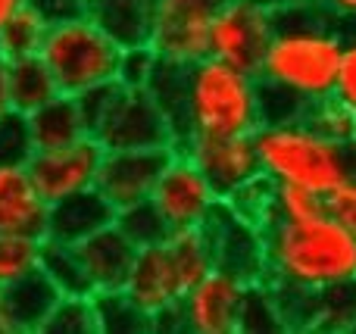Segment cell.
Wrapping results in <instances>:
<instances>
[{
  "label": "cell",
  "mask_w": 356,
  "mask_h": 334,
  "mask_svg": "<svg viewBox=\"0 0 356 334\" xmlns=\"http://www.w3.org/2000/svg\"><path fill=\"white\" fill-rule=\"evenodd\" d=\"M275 28L259 62L257 78L275 85L313 103L334 91L341 53H344V22L319 0H291L272 10Z\"/></svg>",
  "instance_id": "1"
},
{
  "label": "cell",
  "mask_w": 356,
  "mask_h": 334,
  "mask_svg": "<svg viewBox=\"0 0 356 334\" xmlns=\"http://www.w3.org/2000/svg\"><path fill=\"white\" fill-rule=\"evenodd\" d=\"M263 244L266 278L313 291L356 278V237L328 212L297 225L272 219L263 228Z\"/></svg>",
  "instance_id": "2"
},
{
  "label": "cell",
  "mask_w": 356,
  "mask_h": 334,
  "mask_svg": "<svg viewBox=\"0 0 356 334\" xmlns=\"http://www.w3.org/2000/svg\"><path fill=\"white\" fill-rule=\"evenodd\" d=\"M184 128L188 137L253 135L259 128V78L213 56L191 62L184 69Z\"/></svg>",
  "instance_id": "3"
},
{
  "label": "cell",
  "mask_w": 356,
  "mask_h": 334,
  "mask_svg": "<svg viewBox=\"0 0 356 334\" xmlns=\"http://www.w3.org/2000/svg\"><path fill=\"white\" fill-rule=\"evenodd\" d=\"M259 172L275 185H300L316 194H328L350 178L347 144H334L313 131L303 119L263 122L253 131Z\"/></svg>",
  "instance_id": "4"
},
{
  "label": "cell",
  "mask_w": 356,
  "mask_h": 334,
  "mask_svg": "<svg viewBox=\"0 0 356 334\" xmlns=\"http://www.w3.org/2000/svg\"><path fill=\"white\" fill-rule=\"evenodd\" d=\"M38 56L50 69L60 94L75 97L91 87L116 81L122 44L106 35L91 16H79L50 25Z\"/></svg>",
  "instance_id": "5"
},
{
  "label": "cell",
  "mask_w": 356,
  "mask_h": 334,
  "mask_svg": "<svg viewBox=\"0 0 356 334\" xmlns=\"http://www.w3.org/2000/svg\"><path fill=\"white\" fill-rule=\"evenodd\" d=\"M272 6L263 0H222L209 25V56L257 75L272 41Z\"/></svg>",
  "instance_id": "6"
},
{
  "label": "cell",
  "mask_w": 356,
  "mask_h": 334,
  "mask_svg": "<svg viewBox=\"0 0 356 334\" xmlns=\"http://www.w3.org/2000/svg\"><path fill=\"white\" fill-rule=\"evenodd\" d=\"M91 137L104 150H138V147H172V131L150 97L147 87H125L116 81L104 116L97 119Z\"/></svg>",
  "instance_id": "7"
},
{
  "label": "cell",
  "mask_w": 356,
  "mask_h": 334,
  "mask_svg": "<svg viewBox=\"0 0 356 334\" xmlns=\"http://www.w3.org/2000/svg\"><path fill=\"white\" fill-rule=\"evenodd\" d=\"M222 0H156L147 44L163 62L191 66L209 56V25Z\"/></svg>",
  "instance_id": "8"
},
{
  "label": "cell",
  "mask_w": 356,
  "mask_h": 334,
  "mask_svg": "<svg viewBox=\"0 0 356 334\" xmlns=\"http://www.w3.org/2000/svg\"><path fill=\"white\" fill-rule=\"evenodd\" d=\"M150 203L166 219L169 231H178V228H203L222 200L213 191V185L203 178L200 169L191 162V156L175 147L160 181L154 185Z\"/></svg>",
  "instance_id": "9"
},
{
  "label": "cell",
  "mask_w": 356,
  "mask_h": 334,
  "mask_svg": "<svg viewBox=\"0 0 356 334\" xmlns=\"http://www.w3.org/2000/svg\"><path fill=\"white\" fill-rule=\"evenodd\" d=\"M247 287L225 269H209L175 306L178 331L191 334H234L241 331Z\"/></svg>",
  "instance_id": "10"
},
{
  "label": "cell",
  "mask_w": 356,
  "mask_h": 334,
  "mask_svg": "<svg viewBox=\"0 0 356 334\" xmlns=\"http://www.w3.org/2000/svg\"><path fill=\"white\" fill-rule=\"evenodd\" d=\"M100 160H104V147L97 144V137L85 135L72 144H63V147L35 150L25 169H29L35 187L41 191V197L54 203L60 197L97 185Z\"/></svg>",
  "instance_id": "11"
},
{
  "label": "cell",
  "mask_w": 356,
  "mask_h": 334,
  "mask_svg": "<svg viewBox=\"0 0 356 334\" xmlns=\"http://www.w3.org/2000/svg\"><path fill=\"white\" fill-rule=\"evenodd\" d=\"M178 150L191 156V162L213 185L219 200H225L234 187L259 175L253 135H191L184 144H178Z\"/></svg>",
  "instance_id": "12"
},
{
  "label": "cell",
  "mask_w": 356,
  "mask_h": 334,
  "mask_svg": "<svg viewBox=\"0 0 356 334\" xmlns=\"http://www.w3.org/2000/svg\"><path fill=\"white\" fill-rule=\"evenodd\" d=\"M175 147H138V150H104L97 172V191L116 210L150 200Z\"/></svg>",
  "instance_id": "13"
},
{
  "label": "cell",
  "mask_w": 356,
  "mask_h": 334,
  "mask_svg": "<svg viewBox=\"0 0 356 334\" xmlns=\"http://www.w3.org/2000/svg\"><path fill=\"white\" fill-rule=\"evenodd\" d=\"M203 228H207V235H209L216 269L232 272L234 278H241L244 285H257V281L266 278L263 231L253 228L244 219H238L225 203L216 206Z\"/></svg>",
  "instance_id": "14"
},
{
  "label": "cell",
  "mask_w": 356,
  "mask_h": 334,
  "mask_svg": "<svg viewBox=\"0 0 356 334\" xmlns=\"http://www.w3.org/2000/svg\"><path fill=\"white\" fill-rule=\"evenodd\" d=\"M122 294L131 303L141 306L147 316H160V312H166V310H175L178 300L188 291H184L181 278H178V269L172 262V253H169L166 241L138 250Z\"/></svg>",
  "instance_id": "15"
},
{
  "label": "cell",
  "mask_w": 356,
  "mask_h": 334,
  "mask_svg": "<svg viewBox=\"0 0 356 334\" xmlns=\"http://www.w3.org/2000/svg\"><path fill=\"white\" fill-rule=\"evenodd\" d=\"M116 222V206L97 191H75L69 197H60L47 206V241L60 244H81L85 237L97 235L100 228Z\"/></svg>",
  "instance_id": "16"
},
{
  "label": "cell",
  "mask_w": 356,
  "mask_h": 334,
  "mask_svg": "<svg viewBox=\"0 0 356 334\" xmlns=\"http://www.w3.org/2000/svg\"><path fill=\"white\" fill-rule=\"evenodd\" d=\"M47 200L35 187L25 166H0V235L44 237Z\"/></svg>",
  "instance_id": "17"
},
{
  "label": "cell",
  "mask_w": 356,
  "mask_h": 334,
  "mask_svg": "<svg viewBox=\"0 0 356 334\" xmlns=\"http://www.w3.org/2000/svg\"><path fill=\"white\" fill-rule=\"evenodd\" d=\"M75 250H79L81 269H85L94 294L122 291L125 278L131 272V262H135V253H138V247L116 225H106L97 235L85 237L81 244H75Z\"/></svg>",
  "instance_id": "18"
},
{
  "label": "cell",
  "mask_w": 356,
  "mask_h": 334,
  "mask_svg": "<svg viewBox=\"0 0 356 334\" xmlns=\"http://www.w3.org/2000/svg\"><path fill=\"white\" fill-rule=\"evenodd\" d=\"M60 300V291L50 285V278L35 269L25 278L3 287V303L10 312L13 334H41L44 319L50 316L54 303Z\"/></svg>",
  "instance_id": "19"
},
{
  "label": "cell",
  "mask_w": 356,
  "mask_h": 334,
  "mask_svg": "<svg viewBox=\"0 0 356 334\" xmlns=\"http://www.w3.org/2000/svg\"><path fill=\"white\" fill-rule=\"evenodd\" d=\"M156 0H88V16L122 47L147 44Z\"/></svg>",
  "instance_id": "20"
},
{
  "label": "cell",
  "mask_w": 356,
  "mask_h": 334,
  "mask_svg": "<svg viewBox=\"0 0 356 334\" xmlns=\"http://www.w3.org/2000/svg\"><path fill=\"white\" fill-rule=\"evenodd\" d=\"M29 125H31V137H35L38 150L63 147V144H72L88 135L79 103L69 94H56L54 100H47L35 112H29Z\"/></svg>",
  "instance_id": "21"
},
{
  "label": "cell",
  "mask_w": 356,
  "mask_h": 334,
  "mask_svg": "<svg viewBox=\"0 0 356 334\" xmlns=\"http://www.w3.org/2000/svg\"><path fill=\"white\" fill-rule=\"evenodd\" d=\"M6 94H10V110L29 116L54 100L60 87L41 56H22V60H6Z\"/></svg>",
  "instance_id": "22"
},
{
  "label": "cell",
  "mask_w": 356,
  "mask_h": 334,
  "mask_svg": "<svg viewBox=\"0 0 356 334\" xmlns=\"http://www.w3.org/2000/svg\"><path fill=\"white\" fill-rule=\"evenodd\" d=\"M38 269L50 278V285L60 291V297H91V281H88L85 269H81L79 250L75 244H60V241H41V260Z\"/></svg>",
  "instance_id": "23"
},
{
  "label": "cell",
  "mask_w": 356,
  "mask_h": 334,
  "mask_svg": "<svg viewBox=\"0 0 356 334\" xmlns=\"http://www.w3.org/2000/svg\"><path fill=\"white\" fill-rule=\"evenodd\" d=\"M309 328L316 331H356V278L313 291V316Z\"/></svg>",
  "instance_id": "24"
},
{
  "label": "cell",
  "mask_w": 356,
  "mask_h": 334,
  "mask_svg": "<svg viewBox=\"0 0 356 334\" xmlns=\"http://www.w3.org/2000/svg\"><path fill=\"white\" fill-rule=\"evenodd\" d=\"M50 25L38 16V10H31L29 3H22L3 25H0V56L3 60H22V56H38L41 53L44 35Z\"/></svg>",
  "instance_id": "25"
},
{
  "label": "cell",
  "mask_w": 356,
  "mask_h": 334,
  "mask_svg": "<svg viewBox=\"0 0 356 334\" xmlns=\"http://www.w3.org/2000/svg\"><path fill=\"white\" fill-rule=\"evenodd\" d=\"M94 310H97V331H106V334L154 331V316H147L138 303H131L122 291L94 294Z\"/></svg>",
  "instance_id": "26"
},
{
  "label": "cell",
  "mask_w": 356,
  "mask_h": 334,
  "mask_svg": "<svg viewBox=\"0 0 356 334\" xmlns=\"http://www.w3.org/2000/svg\"><path fill=\"white\" fill-rule=\"evenodd\" d=\"M300 119L313 131H319L322 137H328L334 144H350L356 137V110L350 103H344L341 97H334V94L307 103Z\"/></svg>",
  "instance_id": "27"
},
{
  "label": "cell",
  "mask_w": 356,
  "mask_h": 334,
  "mask_svg": "<svg viewBox=\"0 0 356 334\" xmlns=\"http://www.w3.org/2000/svg\"><path fill=\"white\" fill-rule=\"evenodd\" d=\"M272 200H275V181L259 172V175H253L250 181H244L241 187H234L222 203L238 219H244L253 228L263 231L266 225L272 222Z\"/></svg>",
  "instance_id": "28"
},
{
  "label": "cell",
  "mask_w": 356,
  "mask_h": 334,
  "mask_svg": "<svg viewBox=\"0 0 356 334\" xmlns=\"http://www.w3.org/2000/svg\"><path fill=\"white\" fill-rule=\"evenodd\" d=\"M113 225H116L138 250L154 247V244L166 241V235H169L166 219L160 216V210H156L150 200H141V203H131V206L116 210V222Z\"/></svg>",
  "instance_id": "29"
},
{
  "label": "cell",
  "mask_w": 356,
  "mask_h": 334,
  "mask_svg": "<svg viewBox=\"0 0 356 334\" xmlns=\"http://www.w3.org/2000/svg\"><path fill=\"white\" fill-rule=\"evenodd\" d=\"M41 334H97V310L91 297H60L44 319Z\"/></svg>",
  "instance_id": "30"
},
{
  "label": "cell",
  "mask_w": 356,
  "mask_h": 334,
  "mask_svg": "<svg viewBox=\"0 0 356 334\" xmlns=\"http://www.w3.org/2000/svg\"><path fill=\"white\" fill-rule=\"evenodd\" d=\"M325 194H316L300 185H275V200H272V219L278 222H313L325 216Z\"/></svg>",
  "instance_id": "31"
},
{
  "label": "cell",
  "mask_w": 356,
  "mask_h": 334,
  "mask_svg": "<svg viewBox=\"0 0 356 334\" xmlns=\"http://www.w3.org/2000/svg\"><path fill=\"white\" fill-rule=\"evenodd\" d=\"M41 241L44 237L0 235V287L35 272L38 260H41Z\"/></svg>",
  "instance_id": "32"
},
{
  "label": "cell",
  "mask_w": 356,
  "mask_h": 334,
  "mask_svg": "<svg viewBox=\"0 0 356 334\" xmlns=\"http://www.w3.org/2000/svg\"><path fill=\"white\" fill-rule=\"evenodd\" d=\"M35 150L29 116L16 110L0 112V166H29Z\"/></svg>",
  "instance_id": "33"
},
{
  "label": "cell",
  "mask_w": 356,
  "mask_h": 334,
  "mask_svg": "<svg viewBox=\"0 0 356 334\" xmlns=\"http://www.w3.org/2000/svg\"><path fill=\"white\" fill-rule=\"evenodd\" d=\"M156 62H160V56L154 53L150 44H131V47H122L119 69H116V81L125 85V87H147Z\"/></svg>",
  "instance_id": "34"
},
{
  "label": "cell",
  "mask_w": 356,
  "mask_h": 334,
  "mask_svg": "<svg viewBox=\"0 0 356 334\" xmlns=\"http://www.w3.org/2000/svg\"><path fill=\"white\" fill-rule=\"evenodd\" d=\"M307 103L294 97L291 91L275 85L259 81V125L263 122H288V119H300Z\"/></svg>",
  "instance_id": "35"
},
{
  "label": "cell",
  "mask_w": 356,
  "mask_h": 334,
  "mask_svg": "<svg viewBox=\"0 0 356 334\" xmlns=\"http://www.w3.org/2000/svg\"><path fill=\"white\" fill-rule=\"evenodd\" d=\"M332 94L356 110V22H344V53H341L338 78H334Z\"/></svg>",
  "instance_id": "36"
},
{
  "label": "cell",
  "mask_w": 356,
  "mask_h": 334,
  "mask_svg": "<svg viewBox=\"0 0 356 334\" xmlns=\"http://www.w3.org/2000/svg\"><path fill=\"white\" fill-rule=\"evenodd\" d=\"M325 210L334 222H341L356 237V178L341 181L325 194Z\"/></svg>",
  "instance_id": "37"
},
{
  "label": "cell",
  "mask_w": 356,
  "mask_h": 334,
  "mask_svg": "<svg viewBox=\"0 0 356 334\" xmlns=\"http://www.w3.org/2000/svg\"><path fill=\"white\" fill-rule=\"evenodd\" d=\"M25 3H29L31 10H38V16L47 25L88 16V0H25Z\"/></svg>",
  "instance_id": "38"
},
{
  "label": "cell",
  "mask_w": 356,
  "mask_h": 334,
  "mask_svg": "<svg viewBox=\"0 0 356 334\" xmlns=\"http://www.w3.org/2000/svg\"><path fill=\"white\" fill-rule=\"evenodd\" d=\"M319 3L341 22H356V0H319Z\"/></svg>",
  "instance_id": "39"
},
{
  "label": "cell",
  "mask_w": 356,
  "mask_h": 334,
  "mask_svg": "<svg viewBox=\"0 0 356 334\" xmlns=\"http://www.w3.org/2000/svg\"><path fill=\"white\" fill-rule=\"evenodd\" d=\"M10 110V94H6V60L0 56V112Z\"/></svg>",
  "instance_id": "40"
},
{
  "label": "cell",
  "mask_w": 356,
  "mask_h": 334,
  "mask_svg": "<svg viewBox=\"0 0 356 334\" xmlns=\"http://www.w3.org/2000/svg\"><path fill=\"white\" fill-rule=\"evenodd\" d=\"M22 3H25V0H0V25H3L6 19H10Z\"/></svg>",
  "instance_id": "41"
},
{
  "label": "cell",
  "mask_w": 356,
  "mask_h": 334,
  "mask_svg": "<svg viewBox=\"0 0 356 334\" xmlns=\"http://www.w3.org/2000/svg\"><path fill=\"white\" fill-rule=\"evenodd\" d=\"M0 334H13L10 312H6V303H3V287H0Z\"/></svg>",
  "instance_id": "42"
},
{
  "label": "cell",
  "mask_w": 356,
  "mask_h": 334,
  "mask_svg": "<svg viewBox=\"0 0 356 334\" xmlns=\"http://www.w3.org/2000/svg\"><path fill=\"white\" fill-rule=\"evenodd\" d=\"M353 141H356V137H353Z\"/></svg>",
  "instance_id": "43"
}]
</instances>
